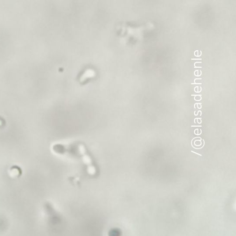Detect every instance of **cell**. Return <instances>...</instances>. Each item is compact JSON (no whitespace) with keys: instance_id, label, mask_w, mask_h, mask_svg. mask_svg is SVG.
<instances>
[{"instance_id":"obj_1","label":"cell","mask_w":236,"mask_h":236,"mask_svg":"<svg viewBox=\"0 0 236 236\" xmlns=\"http://www.w3.org/2000/svg\"><path fill=\"white\" fill-rule=\"evenodd\" d=\"M94 72L91 69H87L85 70L80 77V81L82 82H84L88 78H90V77H92L94 76Z\"/></svg>"},{"instance_id":"obj_2","label":"cell","mask_w":236,"mask_h":236,"mask_svg":"<svg viewBox=\"0 0 236 236\" xmlns=\"http://www.w3.org/2000/svg\"><path fill=\"white\" fill-rule=\"evenodd\" d=\"M191 152H193V153H195V154H198V155H200V156H202V154H199L197 153V152H194V151H191Z\"/></svg>"},{"instance_id":"obj_3","label":"cell","mask_w":236,"mask_h":236,"mask_svg":"<svg viewBox=\"0 0 236 236\" xmlns=\"http://www.w3.org/2000/svg\"><path fill=\"white\" fill-rule=\"evenodd\" d=\"M202 125H191V127H202Z\"/></svg>"}]
</instances>
